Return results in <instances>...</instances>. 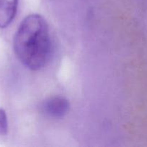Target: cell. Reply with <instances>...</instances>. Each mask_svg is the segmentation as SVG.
<instances>
[{
	"label": "cell",
	"instance_id": "cell-1",
	"mask_svg": "<svg viewBox=\"0 0 147 147\" xmlns=\"http://www.w3.org/2000/svg\"><path fill=\"white\" fill-rule=\"evenodd\" d=\"M14 50L18 60L32 70H37L48 62L51 41L48 25L40 14L27 16L14 37Z\"/></svg>",
	"mask_w": 147,
	"mask_h": 147
},
{
	"label": "cell",
	"instance_id": "cell-4",
	"mask_svg": "<svg viewBox=\"0 0 147 147\" xmlns=\"http://www.w3.org/2000/svg\"><path fill=\"white\" fill-rule=\"evenodd\" d=\"M8 133V120L4 109L0 108V136H6Z\"/></svg>",
	"mask_w": 147,
	"mask_h": 147
},
{
	"label": "cell",
	"instance_id": "cell-2",
	"mask_svg": "<svg viewBox=\"0 0 147 147\" xmlns=\"http://www.w3.org/2000/svg\"><path fill=\"white\" fill-rule=\"evenodd\" d=\"M70 108L69 100L62 96H53L46 99L42 105L43 113L54 119H61L68 113Z\"/></svg>",
	"mask_w": 147,
	"mask_h": 147
},
{
	"label": "cell",
	"instance_id": "cell-3",
	"mask_svg": "<svg viewBox=\"0 0 147 147\" xmlns=\"http://www.w3.org/2000/svg\"><path fill=\"white\" fill-rule=\"evenodd\" d=\"M18 0H0V28L8 27L14 20L17 11Z\"/></svg>",
	"mask_w": 147,
	"mask_h": 147
}]
</instances>
